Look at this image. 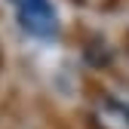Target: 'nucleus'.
<instances>
[{"label":"nucleus","instance_id":"obj_1","mask_svg":"<svg viewBox=\"0 0 129 129\" xmlns=\"http://www.w3.org/2000/svg\"><path fill=\"white\" fill-rule=\"evenodd\" d=\"M19 25L31 37H55L58 34V15L49 0H31V3L19 6Z\"/></svg>","mask_w":129,"mask_h":129},{"label":"nucleus","instance_id":"obj_2","mask_svg":"<svg viewBox=\"0 0 129 129\" xmlns=\"http://www.w3.org/2000/svg\"><path fill=\"white\" fill-rule=\"evenodd\" d=\"M12 3H15V6H25V3H31V0H12Z\"/></svg>","mask_w":129,"mask_h":129},{"label":"nucleus","instance_id":"obj_3","mask_svg":"<svg viewBox=\"0 0 129 129\" xmlns=\"http://www.w3.org/2000/svg\"><path fill=\"white\" fill-rule=\"evenodd\" d=\"M123 108H126V114H129V105H123Z\"/></svg>","mask_w":129,"mask_h":129}]
</instances>
